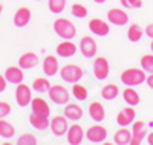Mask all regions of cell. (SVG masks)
I'll return each instance as SVG.
<instances>
[{
  "mask_svg": "<svg viewBox=\"0 0 153 145\" xmlns=\"http://www.w3.org/2000/svg\"><path fill=\"white\" fill-rule=\"evenodd\" d=\"M54 31L55 34L63 38V40H72V38L76 35V28H75V24L65 18V17H60L54 21Z\"/></svg>",
  "mask_w": 153,
  "mask_h": 145,
  "instance_id": "cell-1",
  "label": "cell"
},
{
  "mask_svg": "<svg viewBox=\"0 0 153 145\" xmlns=\"http://www.w3.org/2000/svg\"><path fill=\"white\" fill-rule=\"evenodd\" d=\"M72 95L75 96V99H78V101H86L87 99V89L81 84H76L74 83V87H72Z\"/></svg>",
  "mask_w": 153,
  "mask_h": 145,
  "instance_id": "cell-30",
  "label": "cell"
},
{
  "mask_svg": "<svg viewBox=\"0 0 153 145\" xmlns=\"http://www.w3.org/2000/svg\"><path fill=\"white\" fill-rule=\"evenodd\" d=\"M2 11H3V5L0 3V16H2Z\"/></svg>",
  "mask_w": 153,
  "mask_h": 145,
  "instance_id": "cell-42",
  "label": "cell"
},
{
  "mask_svg": "<svg viewBox=\"0 0 153 145\" xmlns=\"http://www.w3.org/2000/svg\"><path fill=\"white\" fill-rule=\"evenodd\" d=\"M16 101H17V104L20 105V107H26V105L31 104L32 95H31L29 86L23 84V83L17 84V89H16Z\"/></svg>",
  "mask_w": 153,
  "mask_h": 145,
  "instance_id": "cell-6",
  "label": "cell"
},
{
  "mask_svg": "<svg viewBox=\"0 0 153 145\" xmlns=\"http://www.w3.org/2000/svg\"><path fill=\"white\" fill-rule=\"evenodd\" d=\"M31 105H32V112H35V113H40V115H45V116H49V113H51L49 104L40 96L34 98L31 101Z\"/></svg>",
  "mask_w": 153,
  "mask_h": 145,
  "instance_id": "cell-22",
  "label": "cell"
},
{
  "mask_svg": "<svg viewBox=\"0 0 153 145\" xmlns=\"http://www.w3.org/2000/svg\"><path fill=\"white\" fill-rule=\"evenodd\" d=\"M48 6H49L51 12L60 14V12H63V9L66 8V0H48Z\"/></svg>",
  "mask_w": 153,
  "mask_h": 145,
  "instance_id": "cell-31",
  "label": "cell"
},
{
  "mask_svg": "<svg viewBox=\"0 0 153 145\" xmlns=\"http://www.w3.org/2000/svg\"><path fill=\"white\" fill-rule=\"evenodd\" d=\"M83 138H84V131L81 125L74 124L68 128V142L71 145H80L83 142Z\"/></svg>",
  "mask_w": 153,
  "mask_h": 145,
  "instance_id": "cell-14",
  "label": "cell"
},
{
  "mask_svg": "<svg viewBox=\"0 0 153 145\" xmlns=\"http://www.w3.org/2000/svg\"><path fill=\"white\" fill-rule=\"evenodd\" d=\"M118 93H120V89L115 84H106L103 89H101V96H103L104 99H107V101L115 99L118 96Z\"/></svg>",
  "mask_w": 153,
  "mask_h": 145,
  "instance_id": "cell-27",
  "label": "cell"
},
{
  "mask_svg": "<svg viewBox=\"0 0 153 145\" xmlns=\"http://www.w3.org/2000/svg\"><path fill=\"white\" fill-rule=\"evenodd\" d=\"M71 12H72V16L76 17V18H84L87 16V8L81 3H74L72 8H71Z\"/></svg>",
  "mask_w": 153,
  "mask_h": 145,
  "instance_id": "cell-32",
  "label": "cell"
},
{
  "mask_svg": "<svg viewBox=\"0 0 153 145\" xmlns=\"http://www.w3.org/2000/svg\"><path fill=\"white\" fill-rule=\"evenodd\" d=\"M48 93H49V98H51V101H52L54 104L61 105V104H68V101H69V92L63 86H58V84L51 86V89L48 90Z\"/></svg>",
  "mask_w": 153,
  "mask_h": 145,
  "instance_id": "cell-4",
  "label": "cell"
},
{
  "mask_svg": "<svg viewBox=\"0 0 153 145\" xmlns=\"http://www.w3.org/2000/svg\"><path fill=\"white\" fill-rule=\"evenodd\" d=\"M147 135V125L144 121H133L132 125V136L138 139H144Z\"/></svg>",
  "mask_w": 153,
  "mask_h": 145,
  "instance_id": "cell-26",
  "label": "cell"
},
{
  "mask_svg": "<svg viewBox=\"0 0 153 145\" xmlns=\"http://www.w3.org/2000/svg\"><path fill=\"white\" fill-rule=\"evenodd\" d=\"M32 89L35 92H38V93H45V92H48L51 89V83H49L48 78H43V76L35 78L34 83H32Z\"/></svg>",
  "mask_w": 153,
  "mask_h": 145,
  "instance_id": "cell-29",
  "label": "cell"
},
{
  "mask_svg": "<svg viewBox=\"0 0 153 145\" xmlns=\"http://www.w3.org/2000/svg\"><path fill=\"white\" fill-rule=\"evenodd\" d=\"M110 67H109V61L104 57H97L94 61V75L97 80H106L109 76Z\"/></svg>",
  "mask_w": 153,
  "mask_h": 145,
  "instance_id": "cell-7",
  "label": "cell"
},
{
  "mask_svg": "<svg viewBox=\"0 0 153 145\" xmlns=\"http://www.w3.org/2000/svg\"><path fill=\"white\" fill-rule=\"evenodd\" d=\"M130 139H132V131H129L126 127L120 128L117 133L113 136V142L118 144V145H127L130 144Z\"/></svg>",
  "mask_w": 153,
  "mask_h": 145,
  "instance_id": "cell-24",
  "label": "cell"
},
{
  "mask_svg": "<svg viewBox=\"0 0 153 145\" xmlns=\"http://www.w3.org/2000/svg\"><path fill=\"white\" fill-rule=\"evenodd\" d=\"M146 34H147L150 38H153V23L147 24V28H146Z\"/></svg>",
  "mask_w": 153,
  "mask_h": 145,
  "instance_id": "cell-38",
  "label": "cell"
},
{
  "mask_svg": "<svg viewBox=\"0 0 153 145\" xmlns=\"http://www.w3.org/2000/svg\"><path fill=\"white\" fill-rule=\"evenodd\" d=\"M35 144H37V138L31 133H25L17 138V145H35Z\"/></svg>",
  "mask_w": 153,
  "mask_h": 145,
  "instance_id": "cell-33",
  "label": "cell"
},
{
  "mask_svg": "<svg viewBox=\"0 0 153 145\" xmlns=\"http://www.w3.org/2000/svg\"><path fill=\"white\" fill-rule=\"evenodd\" d=\"M141 67H143L146 72L153 73V55H152V54L141 57Z\"/></svg>",
  "mask_w": 153,
  "mask_h": 145,
  "instance_id": "cell-34",
  "label": "cell"
},
{
  "mask_svg": "<svg viewBox=\"0 0 153 145\" xmlns=\"http://www.w3.org/2000/svg\"><path fill=\"white\" fill-rule=\"evenodd\" d=\"M150 49H152V52H153V41H152V44H150Z\"/></svg>",
  "mask_w": 153,
  "mask_h": 145,
  "instance_id": "cell-43",
  "label": "cell"
},
{
  "mask_svg": "<svg viewBox=\"0 0 153 145\" xmlns=\"http://www.w3.org/2000/svg\"><path fill=\"white\" fill-rule=\"evenodd\" d=\"M14 135H16L14 125L8 122L6 119H3V118H0V138H5L8 141L11 138H14Z\"/></svg>",
  "mask_w": 153,
  "mask_h": 145,
  "instance_id": "cell-23",
  "label": "cell"
},
{
  "mask_svg": "<svg viewBox=\"0 0 153 145\" xmlns=\"http://www.w3.org/2000/svg\"><path fill=\"white\" fill-rule=\"evenodd\" d=\"M94 2H95V3H104L106 0H94Z\"/></svg>",
  "mask_w": 153,
  "mask_h": 145,
  "instance_id": "cell-41",
  "label": "cell"
},
{
  "mask_svg": "<svg viewBox=\"0 0 153 145\" xmlns=\"http://www.w3.org/2000/svg\"><path fill=\"white\" fill-rule=\"evenodd\" d=\"M147 142H149L150 145H153V131H152V133L147 136Z\"/></svg>",
  "mask_w": 153,
  "mask_h": 145,
  "instance_id": "cell-40",
  "label": "cell"
},
{
  "mask_svg": "<svg viewBox=\"0 0 153 145\" xmlns=\"http://www.w3.org/2000/svg\"><path fill=\"white\" fill-rule=\"evenodd\" d=\"M121 83L124 86H139L146 81V70L144 69H138V67H130V69H126L123 73H121Z\"/></svg>",
  "mask_w": 153,
  "mask_h": 145,
  "instance_id": "cell-2",
  "label": "cell"
},
{
  "mask_svg": "<svg viewBox=\"0 0 153 145\" xmlns=\"http://www.w3.org/2000/svg\"><path fill=\"white\" fill-rule=\"evenodd\" d=\"M43 72L48 76H54L58 72V61L54 55H48L43 60Z\"/></svg>",
  "mask_w": 153,
  "mask_h": 145,
  "instance_id": "cell-21",
  "label": "cell"
},
{
  "mask_svg": "<svg viewBox=\"0 0 153 145\" xmlns=\"http://www.w3.org/2000/svg\"><path fill=\"white\" fill-rule=\"evenodd\" d=\"M121 5L130 9H139L143 8V0H121Z\"/></svg>",
  "mask_w": 153,
  "mask_h": 145,
  "instance_id": "cell-35",
  "label": "cell"
},
{
  "mask_svg": "<svg viewBox=\"0 0 153 145\" xmlns=\"http://www.w3.org/2000/svg\"><path fill=\"white\" fill-rule=\"evenodd\" d=\"M97 49H98L97 41L94 40L92 37L86 35V37L81 38V41H80V50H81V54H83L86 58L95 57V55H97Z\"/></svg>",
  "mask_w": 153,
  "mask_h": 145,
  "instance_id": "cell-9",
  "label": "cell"
},
{
  "mask_svg": "<svg viewBox=\"0 0 153 145\" xmlns=\"http://www.w3.org/2000/svg\"><path fill=\"white\" fill-rule=\"evenodd\" d=\"M11 113V104L5 102V101H0V118H5Z\"/></svg>",
  "mask_w": 153,
  "mask_h": 145,
  "instance_id": "cell-36",
  "label": "cell"
},
{
  "mask_svg": "<svg viewBox=\"0 0 153 145\" xmlns=\"http://www.w3.org/2000/svg\"><path fill=\"white\" fill-rule=\"evenodd\" d=\"M89 115H91V118L95 122H101L106 116V110L103 107V104L98 102V101H94L91 105H89Z\"/></svg>",
  "mask_w": 153,
  "mask_h": 145,
  "instance_id": "cell-19",
  "label": "cell"
},
{
  "mask_svg": "<svg viewBox=\"0 0 153 145\" xmlns=\"http://www.w3.org/2000/svg\"><path fill=\"white\" fill-rule=\"evenodd\" d=\"M29 122H31V125H32L34 128L42 130V131L48 130L49 125H51V121L48 119V116L40 115V113H35V112H32V113L29 115Z\"/></svg>",
  "mask_w": 153,
  "mask_h": 145,
  "instance_id": "cell-16",
  "label": "cell"
},
{
  "mask_svg": "<svg viewBox=\"0 0 153 145\" xmlns=\"http://www.w3.org/2000/svg\"><path fill=\"white\" fill-rule=\"evenodd\" d=\"M63 113H65V116L68 118V119L71 121H78L83 118V109L80 107L78 104H66L65 110H63Z\"/></svg>",
  "mask_w": 153,
  "mask_h": 145,
  "instance_id": "cell-20",
  "label": "cell"
},
{
  "mask_svg": "<svg viewBox=\"0 0 153 145\" xmlns=\"http://www.w3.org/2000/svg\"><path fill=\"white\" fill-rule=\"evenodd\" d=\"M89 29L92 31V34H95L98 37H104L110 31L109 24L104 20H101V18H92L91 21H89Z\"/></svg>",
  "mask_w": 153,
  "mask_h": 145,
  "instance_id": "cell-15",
  "label": "cell"
},
{
  "mask_svg": "<svg viewBox=\"0 0 153 145\" xmlns=\"http://www.w3.org/2000/svg\"><path fill=\"white\" fill-rule=\"evenodd\" d=\"M135 118H136V112L133 110L132 105H129V107L123 109V110L118 113V116H117V122H118V125L126 127V125H130V124H133Z\"/></svg>",
  "mask_w": 153,
  "mask_h": 145,
  "instance_id": "cell-12",
  "label": "cell"
},
{
  "mask_svg": "<svg viewBox=\"0 0 153 145\" xmlns=\"http://www.w3.org/2000/svg\"><path fill=\"white\" fill-rule=\"evenodd\" d=\"M107 20L115 26H124L129 23V16H127L126 11L120 8H112L107 11Z\"/></svg>",
  "mask_w": 153,
  "mask_h": 145,
  "instance_id": "cell-8",
  "label": "cell"
},
{
  "mask_svg": "<svg viewBox=\"0 0 153 145\" xmlns=\"http://www.w3.org/2000/svg\"><path fill=\"white\" fill-rule=\"evenodd\" d=\"M123 98L129 105H132V107H135V105L139 104V93L135 89H130V86H127V89H124Z\"/></svg>",
  "mask_w": 153,
  "mask_h": 145,
  "instance_id": "cell-25",
  "label": "cell"
},
{
  "mask_svg": "<svg viewBox=\"0 0 153 145\" xmlns=\"http://www.w3.org/2000/svg\"><path fill=\"white\" fill-rule=\"evenodd\" d=\"M38 64V55L34 52H25L19 58V66L22 69H34Z\"/></svg>",
  "mask_w": 153,
  "mask_h": 145,
  "instance_id": "cell-18",
  "label": "cell"
},
{
  "mask_svg": "<svg viewBox=\"0 0 153 145\" xmlns=\"http://www.w3.org/2000/svg\"><path fill=\"white\" fill-rule=\"evenodd\" d=\"M55 52H57L58 57H63V58L74 57L75 52H76V46H75L71 40H65V41H61V43L57 46Z\"/></svg>",
  "mask_w": 153,
  "mask_h": 145,
  "instance_id": "cell-17",
  "label": "cell"
},
{
  "mask_svg": "<svg viewBox=\"0 0 153 145\" xmlns=\"http://www.w3.org/2000/svg\"><path fill=\"white\" fill-rule=\"evenodd\" d=\"M5 78L11 84H20L23 81L25 75H23V70H22L20 66H9L5 70Z\"/></svg>",
  "mask_w": 153,
  "mask_h": 145,
  "instance_id": "cell-13",
  "label": "cell"
},
{
  "mask_svg": "<svg viewBox=\"0 0 153 145\" xmlns=\"http://www.w3.org/2000/svg\"><path fill=\"white\" fill-rule=\"evenodd\" d=\"M143 34H144V32H143V29H141V26L136 24V23H133V24L129 26V31H127V38H129L130 41L136 43V41L141 40Z\"/></svg>",
  "mask_w": 153,
  "mask_h": 145,
  "instance_id": "cell-28",
  "label": "cell"
},
{
  "mask_svg": "<svg viewBox=\"0 0 153 145\" xmlns=\"http://www.w3.org/2000/svg\"><path fill=\"white\" fill-rule=\"evenodd\" d=\"M146 83H147V86H149L150 89H153V73H150V75L146 78Z\"/></svg>",
  "mask_w": 153,
  "mask_h": 145,
  "instance_id": "cell-39",
  "label": "cell"
},
{
  "mask_svg": "<svg viewBox=\"0 0 153 145\" xmlns=\"http://www.w3.org/2000/svg\"><path fill=\"white\" fill-rule=\"evenodd\" d=\"M86 138H87L89 142H92V144H101V142H104L106 138H107V130L103 125H92L91 128H87Z\"/></svg>",
  "mask_w": 153,
  "mask_h": 145,
  "instance_id": "cell-5",
  "label": "cell"
},
{
  "mask_svg": "<svg viewBox=\"0 0 153 145\" xmlns=\"http://www.w3.org/2000/svg\"><path fill=\"white\" fill-rule=\"evenodd\" d=\"M6 89V78H5V75H2L0 73V93Z\"/></svg>",
  "mask_w": 153,
  "mask_h": 145,
  "instance_id": "cell-37",
  "label": "cell"
},
{
  "mask_svg": "<svg viewBox=\"0 0 153 145\" xmlns=\"http://www.w3.org/2000/svg\"><path fill=\"white\" fill-rule=\"evenodd\" d=\"M37 2H40V0H37Z\"/></svg>",
  "mask_w": 153,
  "mask_h": 145,
  "instance_id": "cell-44",
  "label": "cell"
},
{
  "mask_svg": "<svg viewBox=\"0 0 153 145\" xmlns=\"http://www.w3.org/2000/svg\"><path fill=\"white\" fill-rule=\"evenodd\" d=\"M14 26L17 28H25V26H28L29 21H31V9L26 8V6H22L16 11L14 14Z\"/></svg>",
  "mask_w": 153,
  "mask_h": 145,
  "instance_id": "cell-11",
  "label": "cell"
},
{
  "mask_svg": "<svg viewBox=\"0 0 153 145\" xmlns=\"http://www.w3.org/2000/svg\"><path fill=\"white\" fill-rule=\"evenodd\" d=\"M60 76L63 78V81L74 84L76 81H80V78L83 76V69L76 64H66L65 67H61Z\"/></svg>",
  "mask_w": 153,
  "mask_h": 145,
  "instance_id": "cell-3",
  "label": "cell"
},
{
  "mask_svg": "<svg viewBox=\"0 0 153 145\" xmlns=\"http://www.w3.org/2000/svg\"><path fill=\"white\" fill-rule=\"evenodd\" d=\"M51 131L55 135V136H63L68 131V118L66 116H54L51 119V125H49Z\"/></svg>",
  "mask_w": 153,
  "mask_h": 145,
  "instance_id": "cell-10",
  "label": "cell"
}]
</instances>
